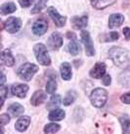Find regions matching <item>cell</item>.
<instances>
[{"mask_svg": "<svg viewBox=\"0 0 130 134\" xmlns=\"http://www.w3.org/2000/svg\"><path fill=\"white\" fill-rule=\"evenodd\" d=\"M120 100L125 104H130V92L123 94L122 96L120 97Z\"/></svg>", "mask_w": 130, "mask_h": 134, "instance_id": "cell-33", "label": "cell"}, {"mask_svg": "<svg viewBox=\"0 0 130 134\" xmlns=\"http://www.w3.org/2000/svg\"><path fill=\"white\" fill-rule=\"evenodd\" d=\"M5 80H6V77H5V75H4L3 72H2V76H1V86L4 85V82H5Z\"/></svg>", "mask_w": 130, "mask_h": 134, "instance_id": "cell-37", "label": "cell"}, {"mask_svg": "<svg viewBox=\"0 0 130 134\" xmlns=\"http://www.w3.org/2000/svg\"><path fill=\"white\" fill-rule=\"evenodd\" d=\"M60 124H57V123H50V124H47L46 126L44 127V132L45 133H55L57 131L60 130Z\"/></svg>", "mask_w": 130, "mask_h": 134, "instance_id": "cell-27", "label": "cell"}, {"mask_svg": "<svg viewBox=\"0 0 130 134\" xmlns=\"http://www.w3.org/2000/svg\"><path fill=\"white\" fill-rule=\"evenodd\" d=\"M62 104V99H61V96L58 95V94H55L51 97L50 101L48 102L47 104V109L49 110H54L55 108L59 107L60 105Z\"/></svg>", "mask_w": 130, "mask_h": 134, "instance_id": "cell-23", "label": "cell"}, {"mask_svg": "<svg viewBox=\"0 0 130 134\" xmlns=\"http://www.w3.org/2000/svg\"><path fill=\"white\" fill-rule=\"evenodd\" d=\"M80 36H81L82 43L84 44V47H85V51L87 56H94L95 55V49H94L93 41L91 39V37H90L89 32L86 31V30H82L81 34H80Z\"/></svg>", "mask_w": 130, "mask_h": 134, "instance_id": "cell-6", "label": "cell"}, {"mask_svg": "<svg viewBox=\"0 0 130 134\" xmlns=\"http://www.w3.org/2000/svg\"><path fill=\"white\" fill-rule=\"evenodd\" d=\"M111 82V77L110 76V75H106L103 76V83L106 86H109Z\"/></svg>", "mask_w": 130, "mask_h": 134, "instance_id": "cell-34", "label": "cell"}, {"mask_svg": "<svg viewBox=\"0 0 130 134\" xmlns=\"http://www.w3.org/2000/svg\"><path fill=\"white\" fill-rule=\"evenodd\" d=\"M65 116H66V113L64 112L63 110H61V109H54L50 112V114L48 115L49 119L52 120V121L62 120V119H65Z\"/></svg>", "mask_w": 130, "mask_h": 134, "instance_id": "cell-19", "label": "cell"}, {"mask_svg": "<svg viewBox=\"0 0 130 134\" xmlns=\"http://www.w3.org/2000/svg\"><path fill=\"white\" fill-rule=\"evenodd\" d=\"M123 22H124V17L121 14H112L110 16L109 19V27L110 29L118 27L122 25Z\"/></svg>", "mask_w": 130, "mask_h": 134, "instance_id": "cell-15", "label": "cell"}, {"mask_svg": "<svg viewBox=\"0 0 130 134\" xmlns=\"http://www.w3.org/2000/svg\"><path fill=\"white\" fill-rule=\"evenodd\" d=\"M48 30V23L44 19H39L33 24L32 26V31L35 35H43Z\"/></svg>", "mask_w": 130, "mask_h": 134, "instance_id": "cell-9", "label": "cell"}, {"mask_svg": "<svg viewBox=\"0 0 130 134\" xmlns=\"http://www.w3.org/2000/svg\"><path fill=\"white\" fill-rule=\"evenodd\" d=\"M16 5L12 2H7V3H4L1 5L0 7V11H1V15H8V14H11L13 12L16 11Z\"/></svg>", "mask_w": 130, "mask_h": 134, "instance_id": "cell-22", "label": "cell"}, {"mask_svg": "<svg viewBox=\"0 0 130 134\" xmlns=\"http://www.w3.org/2000/svg\"><path fill=\"white\" fill-rule=\"evenodd\" d=\"M67 50L69 51V53H71V55L76 56V55H78V53L81 51V48H80L79 43H77L76 39H74L67 44Z\"/></svg>", "mask_w": 130, "mask_h": 134, "instance_id": "cell-21", "label": "cell"}, {"mask_svg": "<svg viewBox=\"0 0 130 134\" xmlns=\"http://www.w3.org/2000/svg\"><path fill=\"white\" fill-rule=\"evenodd\" d=\"M1 64L6 67H12L15 64V59L9 49H5L1 53Z\"/></svg>", "mask_w": 130, "mask_h": 134, "instance_id": "cell-13", "label": "cell"}, {"mask_svg": "<svg viewBox=\"0 0 130 134\" xmlns=\"http://www.w3.org/2000/svg\"><path fill=\"white\" fill-rule=\"evenodd\" d=\"M8 94V88L6 86H1V89H0V95H1V106L0 107H2L4 104V102H5V99H6V96H7Z\"/></svg>", "mask_w": 130, "mask_h": 134, "instance_id": "cell-29", "label": "cell"}, {"mask_svg": "<svg viewBox=\"0 0 130 134\" xmlns=\"http://www.w3.org/2000/svg\"><path fill=\"white\" fill-rule=\"evenodd\" d=\"M119 121L121 123L122 131L124 133H130V119L127 118H120Z\"/></svg>", "mask_w": 130, "mask_h": 134, "instance_id": "cell-26", "label": "cell"}, {"mask_svg": "<svg viewBox=\"0 0 130 134\" xmlns=\"http://www.w3.org/2000/svg\"><path fill=\"white\" fill-rule=\"evenodd\" d=\"M30 123V118L27 115H24L19 118V119L17 120V122L15 124V128L20 132H24L25 130L27 129V127Z\"/></svg>", "mask_w": 130, "mask_h": 134, "instance_id": "cell-14", "label": "cell"}, {"mask_svg": "<svg viewBox=\"0 0 130 134\" xmlns=\"http://www.w3.org/2000/svg\"><path fill=\"white\" fill-rule=\"evenodd\" d=\"M48 14L50 16V18L52 19V21L55 23V25L57 26H64L65 24H66V21H67V18L64 17V16H61L58 13V11L56 10L54 7H49L48 8Z\"/></svg>", "mask_w": 130, "mask_h": 134, "instance_id": "cell-8", "label": "cell"}, {"mask_svg": "<svg viewBox=\"0 0 130 134\" xmlns=\"http://www.w3.org/2000/svg\"><path fill=\"white\" fill-rule=\"evenodd\" d=\"M60 71H61V75H62V77L63 79L65 80H70L71 78V65L69 63H63L61 65V67H60Z\"/></svg>", "mask_w": 130, "mask_h": 134, "instance_id": "cell-18", "label": "cell"}, {"mask_svg": "<svg viewBox=\"0 0 130 134\" xmlns=\"http://www.w3.org/2000/svg\"><path fill=\"white\" fill-rule=\"evenodd\" d=\"M33 52L37 62L42 66H49L51 64V58L48 54V50L46 46L42 43H37L34 45Z\"/></svg>", "mask_w": 130, "mask_h": 134, "instance_id": "cell-2", "label": "cell"}, {"mask_svg": "<svg viewBox=\"0 0 130 134\" xmlns=\"http://www.w3.org/2000/svg\"><path fill=\"white\" fill-rule=\"evenodd\" d=\"M47 98V94L45 93L42 90H37L33 93V95L30 98V103L32 106H39V105L43 104Z\"/></svg>", "mask_w": 130, "mask_h": 134, "instance_id": "cell-12", "label": "cell"}, {"mask_svg": "<svg viewBox=\"0 0 130 134\" xmlns=\"http://www.w3.org/2000/svg\"><path fill=\"white\" fill-rule=\"evenodd\" d=\"M46 3H47V0H37V3L34 5V8L31 10V13H33V14L39 13L43 8H45Z\"/></svg>", "mask_w": 130, "mask_h": 134, "instance_id": "cell-28", "label": "cell"}, {"mask_svg": "<svg viewBox=\"0 0 130 134\" xmlns=\"http://www.w3.org/2000/svg\"><path fill=\"white\" fill-rule=\"evenodd\" d=\"M76 98H77V94L75 91L74 90H71V91H69L65 97V99L63 100V104L65 106H70L74 103V101L76 100Z\"/></svg>", "mask_w": 130, "mask_h": 134, "instance_id": "cell-24", "label": "cell"}, {"mask_svg": "<svg viewBox=\"0 0 130 134\" xmlns=\"http://www.w3.org/2000/svg\"><path fill=\"white\" fill-rule=\"evenodd\" d=\"M118 34L116 32V31H111V34L108 35V39L107 41H115L116 39H118Z\"/></svg>", "mask_w": 130, "mask_h": 134, "instance_id": "cell-31", "label": "cell"}, {"mask_svg": "<svg viewBox=\"0 0 130 134\" xmlns=\"http://www.w3.org/2000/svg\"><path fill=\"white\" fill-rule=\"evenodd\" d=\"M105 72H106V65L104 63H97L94 67L91 69L90 71V76L93 78H102L105 75Z\"/></svg>", "mask_w": 130, "mask_h": 134, "instance_id": "cell-10", "label": "cell"}, {"mask_svg": "<svg viewBox=\"0 0 130 134\" xmlns=\"http://www.w3.org/2000/svg\"><path fill=\"white\" fill-rule=\"evenodd\" d=\"M87 22H88V16L84 15L82 17H74L71 20V24L75 30H82L83 27L87 26Z\"/></svg>", "mask_w": 130, "mask_h": 134, "instance_id": "cell-16", "label": "cell"}, {"mask_svg": "<svg viewBox=\"0 0 130 134\" xmlns=\"http://www.w3.org/2000/svg\"><path fill=\"white\" fill-rule=\"evenodd\" d=\"M4 29L10 34L18 32L20 29L22 27V21L16 17H10L4 22Z\"/></svg>", "mask_w": 130, "mask_h": 134, "instance_id": "cell-5", "label": "cell"}, {"mask_svg": "<svg viewBox=\"0 0 130 134\" xmlns=\"http://www.w3.org/2000/svg\"><path fill=\"white\" fill-rule=\"evenodd\" d=\"M63 36L59 32H53L47 40V46L53 51H56L61 48L63 46Z\"/></svg>", "mask_w": 130, "mask_h": 134, "instance_id": "cell-7", "label": "cell"}, {"mask_svg": "<svg viewBox=\"0 0 130 134\" xmlns=\"http://www.w3.org/2000/svg\"><path fill=\"white\" fill-rule=\"evenodd\" d=\"M9 121H10V116L8 115V114H3V115H0V124H1V126H4Z\"/></svg>", "mask_w": 130, "mask_h": 134, "instance_id": "cell-30", "label": "cell"}, {"mask_svg": "<svg viewBox=\"0 0 130 134\" xmlns=\"http://www.w3.org/2000/svg\"><path fill=\"white\" fill-rule=\"evenodd\" d=\"M123 34H124V37L126 40H130V27H124Z\"/></svg>", "mask_w": 130, "mask_h": 134, "instance_id": "cell-35", "label": "cell"}, {"mask_svg": "<svg viewBox=\"0 0 130 134\" xmlns=\"http://www.w3.org/2000/svg\"><path fill=\"white\" fill-rule=\"evenodd\" d=\"M24 111H25L24 107L22 105L18 104V103H14V104L10 105L9 108H8V113H10L12 116H14V118L21 115L24 113Z\"/></svg>", "mask_w": 130, "mask_h": 134, "instance_id": "cell-20", "label": "cell"}, {"mask_svg": "<svg viewBox=\"0 0 130 134\" xmlns=\"http://www.w3.org/2000/svg\"><path fill=\"white\" fill-rule=\"evenodd\" d=\"M67 37L71 40H74V39H76V35L74 34V32H67Z\"/></svg>", "mask_w": 130, "mask_h": 134, "instance_id": "cell-36", "label": "cell"}, {"mask_svg": "<svg viewBox=\"0 0 130 134\" xmlns=\"http://www.w3.org/2000/svg\"><path fill=\"white\" fill-rule=\"evenodd\" d=\"M19 2L21 4V6L24 8H27L30 7V5L32 4L33 0H19Z\"/></svg>", "mask_w": 130, "mask_h": 134, "instance_id": "cell-32", "label": "cell"}, {"mask_svg": "<svg viewBox=\"0 0 130 134\" xmlns=\"http://www.w3.org/2000/svg\"><path fill=\"white\" fill-rule=\"evenodd\" d=\"M12 94L19 98H25L26 96V93L29 91V86L26 84H21V83H17L14 84L11 88Z\"/></svg>", "mask_w": 130, "mask_h": 134, "instance_id": "cell-11", "label": "cell"}, {"mask_svg": "<svg viewBox=\"0 0 130 134\" xmlns=\"http://www.w3.org/2000/svg\"><path fill=\"white\" fill-rule=\"evenodd\" d=\"M38 66L34 65L31 63H26L22 65L19 68L18 70V75L20 78H22V80L26 81H30L31 78L33 77V75H35L38 71Z\"/></svg>", "mask_w": 130, "mask_h": 134, "instance_id": "cell-4", "label": "cell"}, {"mask_svg": "<svg viewBox=\"0 0 130 134\" xmlns=\"http://www.w3.org/2000/svg\"><path fill=\"white\" fill-rule=\"evenodd\" d=\"M56 90H57V81L54 76H51L46 84V91L48 94H54Z\"/></svg>", "mask_w": 130, "mask_h": 134, "instance_id": "cell-25", "label": "cell"}, {"mask_svg": "<svg viewBox=\"0 0 130 134\" xmlns=\"http://www.w3.org/2000/svg\"><path fill=\"white\" fill-rule=\"evenodd\" d=\"M115 0H90L91 5L98 10H102V9L111 6L115 3Z\"/></svg>", "mask_w": 130, "mask_h": 134, "instance_id": "cell-17", "label": "cell"}, {"mask_svg": "<svg viewBox=\"0 0 130 134\" xmlns=\"http://www.w3.org/2000/svg\"><path fill=\"white\" fill-rule=\"evenodd\" d=\"M108 100V92L103 88H96L90 95L91 104L96 108H102Z\"/></svg>", "mask_w": 130, "mask_h": 134, "instance_id": "cell-3", "label": "cell"}, {"mask_svg": "<svg viewBox=\"0 0 130 134\" xmlns=\"http://www.w3.org/2000/svg\"><path fill=\"white\" fill-rule=\"evenodd\" d=\"M109 56L117 67L130 71V51L120 47H112L109 51Z\"/></svg>", "mask_w": 130, "mask_h": 134, "instance_id": "cell-1", "label": "cell"}]
</instances>
